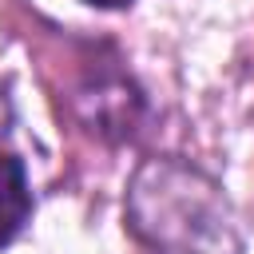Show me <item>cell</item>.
I'll use <instances>...</instances> for the list:
<instances>
[{"mask_svg": "<svg viewBox=\"0 0 254 254\" xmlns=\"http://www.w3.org/2000/svg\"><path fill=\"white\" fill-rule=\"evenodd\" d=\"M127 222L159 254H242L222 187L179 159H151L127 187Z\"/></svg>", "mask_w": 254, "mask_h": 254, "instance_id": "obj_1", "label": "cell"}, {"mask_svg": "<svg viewBox=\"0 0 254 254\" xmlns=\"http://www.w3.org/2000/svg\"><path fill=\"white\" fill-rule=\"evenodd\" d=\"M32 218L28 171L16 155H0V246H8Z\"/></svg>", "mask_w": 254, "mask_h": 254, "instance_id": "obj_2", "label": "cell"}, {"mask_svg": "<svg viewBox=\"0 0 254 254\" xmlns=\"http://www.w3.org/2000/svg\"><path fill=\"white\" fill-rule=\"evenodd\" d=\"M87 4H95V8H127L131 0H87Z\"/></svg>", "mask_w": 254, "mask_h": 254, "instance_id": "obj_3", "label": "cell"}]
</instances>
